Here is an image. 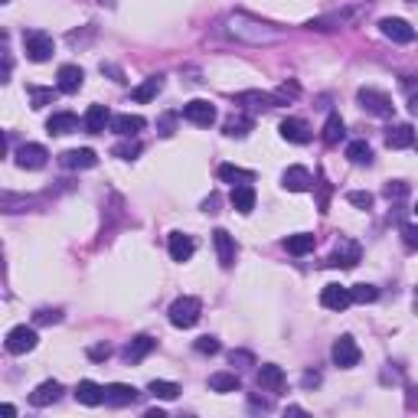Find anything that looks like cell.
<instances>
[{
	"label": "cell",
	"mask_w": 418,
	"mask_h": 418,
	"mask_svg": "<svg viewBox=\"0 0 418 418\" xmlns=\"http://www.w3.org/2000/svg\"><path fill=\"white\" fill-rule=\"evenodd\" d=\"M212 246H216V259H219L222 268H232L235 265V255H239V246H235V239L226 229H216L212 232Z\"/></svg>",
	"instance_id": "cell-10"
},
{
	"label": "cell",
	"mask_w": 418,
	"mask_h": 418,
	"mask_svg": "<svg viewBox=\"0 0 418 418\" xmlns=\"http://www.w3.org/2000/svg\"><path fill=\"white\" fill-rule=\"evenodd\" d=\"M320 304L327 310H346L353 304V295H350V288H344V284H327L320 291Z\"/></svg>",
	"instance_id": "cell-12"
},
{
	"label": "cell",
	"mask_w": 418,
	"mask_h": 418,
	"mask_svg": "<svg viewBox=\"0 0 418 418\" xmlns=\"http://www.w3.org/2000/svg\"><path fill=\"white\" fill-rule=\"evenodd\" d=\"M252 128H255V121H252L248 115H232L229 121L222 124V131H226L229 137H246L248 131H252Z\"/></svg>",
	"instance_id": "cell-33"
},
{
	"label": "cell",
	"mask_w": 418,
	"mask_h": 418,
	"mask_svg": "<svg viewBox=\"0 0 418 418\" xmlns=\"http://www.w3.org/2000/svg\"><path fill=\"white\" fill-rule=\"evenodd\" d=\"M408 3H418V0H408Z\"/></svg>",
	"instance_id": "cell-53"
},
{
	"label": "cell",
	"mask_w": 418,
	"mask_h": 418,
	"mask_svg": "<svg viewBox=\"0 0 418 418\" xmlns=\"http://www.w3.org/2000/svg\"><path fill=\"white\" fill-rule=\"evenodd\" d=\"M0 3H7V0H0Z\"/></svg>",
	"instance_id": "cell-56"
},
{
	"label": "cell",
	"mask_w": 418,
	"mask_h": 418,
	"mask_svg": "<svg viewBox=\"0 0 418 418\" xmlns=\"http://www.w3.org/2000/svg\"><path fill=\"white\" fill-rule=\"evenodd\" d=\"M346 157H350V163H372V148H369L366 141H350L346 144Z\"/></svg>",
	"instance_id": "cell-35"
},
{
	"label": "cell",
	"mask_w": 418,
	"mask_h": 418,
	"mask_svg": "<svg viewBox=\"0 0 418 418\" xmlns=\"http://www.w3.org/2000/svg\"><path fill=\"white\" fill-rule=\"evenodd\" d=\"M252 408H261V412H268L271 402H268V399H252Z\"/></svg>",
	"instance_id": "cell-49"
},
{
	"label": "cell",
	"mask_w": 418,
	"mask_h": 418,
	"mask_svg": "<svg viewBox=\"0 0 418 418\" xmlns=\"http://www.w3.org/2000/svg\"><path fill=\"white\" fill-rule=\"evenodd\" d=\"M173 124H177V115H163V118H160V124H157L160 135L170 137V135H173Z\"/></svg>",
	"instance_id": "cell-48"
},
{
	"label": "cell",
	"mask_w": 418,
	"mask_h": 418,
	"mask_svg": "<svg viewBox=\"0 0 418 418\" xmlns=\"http://www.w3.org/2000/svg\"><path fill=\"white\" fill-rule=\"evenodd\" d=\"M144 418H167V415H163L160 408H150V412H148V415H144Z\"/></svg>",
	"instance_id": "cell-51"
},
{
	"label": "cell",
	"mask_w": 418,
	"mask_h": 418,
	"mask_svg": "<svg viewBox=\"0 0 418 418\" xmlns=\"http://www.w3.org/2000/svg\"><path fill=\"white\" fill-rule=\"evenodd\" d=\"M415 212H418V203H415Z\"/></svg>",
	"instance_id": "cell-55"
},
{
	"label": "cell",
	"mask_w": 418,
	"mask_h": 418,
	"mask_svg": "<svg viewBox=\"0 0 418 418\" xmlns=\"http://www.w3.org/2000/svg\"><path fill=\"white\" fill-rule=\"evenodd\" d=\"M59 163L66 167V170H88V167H95V163H99V157H95V150L75 148V150H62Z\"/></svg>",
	"instance_id": "cell-13"
},
{
	"label": "cell",
	"mask_w": 418,
	"mask_h": 418,
	"mask_svg": "<svg viewBox=\"0 0 418 418\" xmlns=\"http://www.w3.org/2000/svg\"><path fill=\"white\" fill-rule=\"evenodd\" d=\"M75 399H79L82 406H101V402H105V389H101L99 382L82 379L75 386Z\"/></svg>",
	"instance_id": "cell-25"
},
{
	"label": "cell",
	"mask_w": 418,
	"mask_h": 418,
	"mask_svg": "<svg viewBox=\"0 0 418 418\" xmlns=\"http://www.w3.org/2000/svg\"><path fill=\"white\" fill-rule=\"evenodd\" d=\"M359 259H363V248H359V242H353V239H340V242L333 246L330 265H333V268H357Z\"/></svg>",
	"instance_id": "cell-6"
},
{
	"label": "cell",
	"mask_w": 418,
	"mask_h": 418,
	"mask_svg": "<svg viewBox=\"0 0 418 418\" xmlns=\"http://www.w3.org/2000/svg\"><path fill=\"white\" fill-rule=\"evenodd\" d=\"M229 363H232V366H255V357H252V353H248V350H232V353H229Z\"/></svg>",
	"instance_id": "cell-43"
},
{
	"label": "cell",
	"mask_w": 418,
	"mask_h": 418,
	"mask_svg": "<svg viewBox=\"0 0 418 418\" xmlns=\"http://www.w3.org/2000/svg\"><path fill=\"white\" fill-rule=\"evenodd\" d=\"M154 346H157V340H154V337H135L131 344L124 346V359H128V363H141V359L148 357Z\"/></svg>",
	"instance_id": "cell-28"
},
{
	"label": "cell",
	"mask_w": 418,
	"mask_h": 418,
	"mask_svg": "<svg viewBox=\"0 0 418 418\" xmlns=\"http://www.w3.org/2000/svg\"><path fill=\"white\" fill-rule=\"evenodd\" d=\"M183 118L190 124H197V128H209V124L216 121V108L209 101L197 99V101H190V105H183Z\"/></svg>",
	"instance_id": "cell-14"
},
{
	"label": "cell",
	"mask_w": 418,
	"mask_h": 418,
	"mask_svg": "<svg viewBox=\"0 0 418 418\" xmlns=\"http://www.w3.org/2000/svg\"><path fill=\"white\" fill-rule=\"evenodd\" d=\"M386 199L392 203V199H406L408 197V183H402V180H392V183H386Z\"/></svg>",
	"instance_id": "cell-42"
},
{
	"label": "cell",
	"mask_w": 418,
	"mask_h": 418,
	"mask_svg": "<svg viewBox=\"0 0 418 418\" xmlns=\"http://www.w3.org/2000/svg\"><path fill=\"white\" fill-rule=\"evenodd\" d=\"M193 350L203 353V357H216V353H219V340H216V337H199L197 344H193Z\"/></svg>",
	"instance_id": "cell-41"
},
{
	"label": "cell",
	"mask_w": 418,
	"mask_h": 418,
	"mask_svg": "<svg viewBox=\"0 0 418 418\" xmlns=\"http://www.w3.org/2000/svg\"><path fill=\"white\" fill-rule=\"evenodd\" d=\"M346 199L359 209H369L372 206V193H363V190H353V193H346Z\"/></svg>",
	"instance_id": "cell-45"
},
{
	"label": "cell",
	"mask_w": 418,
	"mask_h": 418,
	"mask_svg": "<svg viewBox=\"0 0 418 418\" xmlns=\"http://www.w3.org/2000/svg\"><path fill=\"white\" fill-rule=\"evenodd\" d=\"M402 242L418 252V226H415V222H406V226H402Z\"/></svg>",
	"instance_id": "cell-44"
},
{
	"label": "cell",
	"mask_w": 418,
	"mask_h": 418,
	"mask_svg": "<svg viewBox=\"0 0 418 418\" xmlns=\"http://www.w3.org/2000/svg\"><path fill=\"white\" fill-rule=\"evenodd\" d=\"M235 101L239 105H248V108H278L281 105V99L278 95H265V92H242V95H235Z\"/></svg>",
	"instance_id": "cell-27"
},
{
	"label": "cell",
	"mask_w": 418,
	"mask_h": 418,
	"mask_svg": "<svg viewBox=\"0 0 418 418\" xmlns=\"http://www.w3.org/2000/svg\"><path fill=\"white\" fill-rule=\"evenodd\" d=\"M46 157H50V150L43 148V144H20L13 160H17V167H23V170H39V167H46Z\"/></svg>",
	"instance_id": "cell-8"
},
{
	"label": "cell",
	"mask_w": 418,
	"mask_h": 418,
	"mask_svg": "<svg viewBox=\"0 0 418 418\" xmlns=\"http://www.w3.org/2000/svg\"><path fill=\"white\" fill-rule=\"evenodd\" d=\"M137 395L141 392H137L135 386H128V382H111V386H105V406H111V408L135 406Z\"/></svg>",
	"instance_id": "cell-9"
},
{
	"label": "cell",
	"mask_w": 418,
	"mask_h": 418,
	"mask_svg": "<svg viewBox=\"0 0 418 418\" xmlns=\"http://www.w3.org/2000/svg\"><path fill=\"white\" fill-rule=\"evenodd\" d=\"M344 118L340 115H330L327 118V124H324V144H330V148H337L340 141H344Z\"/></svg>",
	"instance_id": "cell-34"
},
{
	"label": "cell",
	"mask_w": 418,
	"mask_h": 418,
	"mask_svg": "<svg viewBox=\"0 0 418 418\" xmlns=\"http://www.w3.org/2000/svg\"><path fill=\"white\" fill-rule=\"evenodd\" d=\"M209 389H212V392H239L242 382H239L235 372H212V376H209Z\"/></svg>",
	"instance_id": "cell-31"
},
{
	"label": "cell",
	"mask_w": 418,
	"mask_h": 418,
	"mask_svg": "<svg viewBox=\"0 0 418 418\" xmlns=\"http://www.w3.org/2000/svg\"><path fill=\"white\" fill-rule=\"evenodd\" d=\"M30 101H33V108H46L56 101V92L52 88H39V86H30Z\"/></svg>",
	"instance_id": "cell-39"
},
{
	"label": "cell",
	"mask_w": 418,
	"mask_h": 418,
	"mask_svg": "<svg viewBox=\"0 0 418 418\" xmlns=\"http://www.w3.org/2000/svg\"><path fill=\"white\" fill-rule=\"evenodd\" d=\"M111 154H115V157H121V160H135L137 154H141V144L128 137V141H121V144H115V148H111Z\"/></svg>",
	"instance_id": "cell-40"
},
{
	"label": "cell",
	"mask_w": 418,
	"mask_h": 418,
	"mask_svg": "<svg viewBox=\"0 0 418 418\" xmlns=\"http://www.w3.org/2000/svg\"><path fill=\"white\" fill-rule=\"evenodd\" d=\"M33 320H37V324H56V320H62V314H59V310L43 308V310H37V314H33Z\"/></svg>",
	"instance_id": "cell-46"
},
{
	"label": "cell",
	"mask_w": 418,
	"mask_h": 418,
	"mask_svg": "<svg viewBox=\"0 0 418 418\" xmlns=\"http://www.w3.org/2000/svg\"><path fill=\"white\" fill-rule=\"evenodd\" d=\"M111 357V346L108 344H99V346H88V359H95V363H101V359Z\"/></svg>",
	"instance_id": "cell-47"
},
{
	"label": "cell",
	"mask_w": 418,
	"mask_h": 418,
	"mask_svg": "<svg viewBox=\"0 0 418 418\" xmlns=\"http://www.w3.org/2000/svg\"><path fill=\"white\" fill-rule=\"evenodd\" d=\"M160 88H163V75H150V79H144V82H141V86L135 88V95H131V99L144 105V101L157 99V92H160Z\"/></svg>",
	"instance_id": "cell-32"
},
{
	"label": "cell",
	"mask_w": 418,
	"mask_h": 418,
	"mask_svg": "<svg viewBox=\"0 0 418 418\" xmlns=\"http://www.w3.org/2000/svg\"><path fill=\"white\" fill-rule=\"evenodd\" d=\"M357 101L369 111V115H376V118H389V115L395 111L392 99H389L386 92H379V88H359Z\"/></svg>",
	"instance_id": "cell-4"
},
{
	"label": "cell",
	"mask_w": 418,
	"mask_h": 418,
	"mask_svg": "<svg viewBox=\"0 0 418 418\" xmlns=\"http://www.w3.org/2000/svg\"><path fill=\"white\" fill-rule=\"evenodd\" d=\"M148 392L157 395V399H163V402H173V399L180 395V386H177V382H167V379H154L148 386Z\"/></svg>",
	"instance_id": "cell-36"
},
{
	"label": "cell",
	"mask_w": 418,
	"mask_h": 418,
	"mask_svg": "<svg viewBox=\"0 0 418 418\" xmlns=\"http://www.w3.org/2000/svg\"><path fill=\"white\" fill-rule=\"evenodd\" d=\"M82 79H86V72H82L79 66H59V72H56V88H59L62 95H75V92L82 88Z\"/></svg>",
	"instance_id": "cell-16"
},
{
	"label": "cell",
	"mask_w": 418,
	"mask_h": 418,
	"mask_svg": "<svg viewBox=\"0 0 418 418\" xmlns=\"http://www.w3.org/2000/svg\"><path fill=\"white\" fill-rule=\"evenodd\" d=\"M402 92L408 95V111L418 115V79L415 75H402Z\"/></svg>",
	"instance_id": "cell-38"
},
{
	"label": "cell",
	"mask_w": 418,
	"mask_h": 418,
	"mask_svg": "<svg viewBox=\"0 0 418 418\" xmlns=\"http://www.w3.org/2000/svg\"><path fill=\"white\" fill-rule=\"evenodd\" d=\"M379 30H382V37L392 39V43H412V39H415V26H408L406 20H399V17L379 20Z\"/></svg>",
	"instance_id": "cell-11"
},
{
	"label": "cell",
	"mask_w": 418,
	"mask_h": 418,
	"mask_svg": "<svg viewBox=\"0 0 418 418\" xmlns=\"http://www.w3.org/2000/svg\"><path fill=\"white\" fill-rule=\"evenodd\" d=\"M415 148H418V137H415Z\"/></svg>",
	"instance_id": "cell-54"
},
{
	"label": "cell",
	"mask_w": 418,
	"mask_h": 418,
	"mask_svg": "<svg viewBox=\"0 0 418 418\" xmlns=\"http://www.w3.org/2000/svg\"><path fill=\"white\" fill-rule=\"evenodd\" d=\"M330 357H333V363H337V366H340V369L357 366V363H359V346H357V340H353L350 333H344L340 340H333Z\"/></svg>",
	"instance_id": "cell-7"
},
{
	"label": "cell",
	"mask_w": 418,
	"mask_h": 418,
	"mask_svg": "<svg viewBox=\"0 0 418 418\" xmlns=\"http://www.w3.org/2000/svg\"><path fill=\"white\" fill-rule=\"evenodd\" d=\"M59 395H62V382L46 379V382H39L37 389L30 392V406L46 408V406H52V402H59Z\"/></svg>",
	"instance_id": "cell-17"
},
{
	"label": "cell",
	"mask_w": 418,
	"mask_h": 418,
	"mask_svg": "<svg viewBox=\"0 0 418 418\" xmlns=\"http://www.w3.org/2000/svg\"><path fill=\"white\" fill-rule=\"evenodd\" d=\"M199 314H203V304H199V297H177L170 304V310H167V317H170L173 327H180V330H190V327H197Z\"/></svg>",
	"instance_id": "cell-2"
},
{
	"label": "cell",
	"mask_w": 418,
	"mask_h": 418,
	"mask_svg": "<svg viewBox=\"0 0 418 418\" xmlns=\"http://www.w3.org/2000/svg\"><path fill=\"white\" fill-rule=\"evenodd\" d=\"M350 295H353V304H372V301H379V288H372V284H353Z\"/></svg>",
	"instance_id": "cell-37"
},
{
	"label": "cell",
	"mask_w": 418,
	"mask_h": 418,
	"mask_svg": "<svg viewBox=\"0 0 418 418\" xmlns=\"http://www.w3.org/2000/svg\"><path fill=\"white\" fill-rule=\"evenodd\" d=\"M229 33L239 39H246V43H271V39H278L281 33L278 30H271L268 23H259V20H252V17H242V13H235L229 17Z\"/></svg>",
	"instance_id": "cell-1"
},
{
	"label": "cell",
	"mask_w": 418,
	"mask_h": 418,
	"mask_svg": "<svg viewBox=\"0 0 418 418\" xmlns=\"http://www.w3.org/2000/svg\"><path fill=\"white\" fill-rule=\"evenodd\" d=\"M317 382H320L317 372H308V376H304V386H308V389H310V386H317Z\"/></svg>",
	"instance_id": "cell-50"
},
{
	"label": "cell",
	"mask_w": 418,
	"mask_h": 418,
	"mask_svg": "<svg viewBox=\"0 0 418 418\" xmlns=\"http://www.w3.org/2000/svg\"><path fill=\"white\" fill-rule=\"evenodd\" d=\"M219 180H222V183L242 186V183H255V173L242 170V167H232V163H222V167H219Z\"/></svg>",
	"instance_id": "cell-29"
},
{
	"label": "cell",
	"mask_w": 418,
	"mask_h": 418,
	"mask_svg": "<svg viewBox=\"0 0 418 418\" xmlns=\"http://www.w3.org/2000/svg\"><path fill=\"white\" fill-rule=\"evenodd\" d=\"M23 50H26V56H30L33 62H46V59H52L56 43H52L50 33H43V30H30V33H23Z\"/></svg>",
	"instance_id": "cell-3"
},
{
	"label": "cell",
	"mask_w": 418,
	"mask_h": 418,
	"mask_svg": "<svg viewBox=\"0 0 418 418\" xmlns=\"http://www.w3.org/2000/svg\"><path fill=\"white\" fill-rule=\"evenodd\" d=\"M232 209L235 212H242V216H248L252 209H255V186L252 183H242V186H232Z\"/></svg>",
	"instance_id": "cell-23"
},
{
	"label": "cell",
	"mask_w": 418,
	"mask_h": 418,
	"mask_svg": "<svg viewBox=\"0 0 418 418\" xmlns=\"http://www.w3.org/2000/svg\"><path fill=\"white\" fill-rule=\"evenodd\" d=\"M111 128H115V135H121V137H137L144 131V118L141 115H118L111 121Z\"/></svg>",
	"instance_id": "cell-26"
},
{
	"label": "cell",
	"mask_w": 418,
	"mask_h": 418,
	"mask_svg": "<svg viewBox=\"0 0 418 418\" xmlns=\"http://www.w3.org/2000/svg\"><path fill=\"white\" fill-rule=\"evenodd\" d=\"M386 148H392V150L415 148V128L412 124H392L386 131Z\"/></svg>",
	"instance_id": "cell-18"
},
{
	"label": "cell",
	"mask_w": 418,
	"mask_h": 418,
	"mask_svg": "<svg viewBox=\"0 0 418 418\" xmlns=\"http://www.w3.org/2000/svg\"><path fill=\"white\" fill-rule=\"evenodd\" d=\"M278 131H281V137L284 141H291V144H308L310 137H314L310 135V128H308V121H301V118H284Z\"/></svg>",
	"instance_id": "cell-20"
},
{
	"label": "cell",
	"mask_w": 418,
	"mask_h": 418,
	"mask_svg": "<svg viewBox=\"0 0 418 418\" xmlns=\"http://www.w3.org/2000/svg\"><path fill=\"white\" fill-rule=\"evenodd\" d=\"M197 252V242L183 232H170V259L173 261H190Z\"/></svg>",
	"instance_id": "cell-21"
},
{
	"label": "cell",
	"mask_w": 418,
	"mask_h": 418,
	"mask_svg": "<svg viewBox=\"0 0 418 418\" xmlns=\"http://www.w3.org/2000/svg\"><path fill=\"white\" fill-rule=\"evenodd\" d=\"M46 131L50 135H72V131H79V118H75L72 111H56L46 121Z\"/></svg>",
	"instance_id": "cell-22"
},
{
	"label": "cell",
	"mask_w": 418,
	"mask_h": 418,
	"mask_svg": "<svg viewBox=\"0 0 418 418\" xmlns=\"http://www.w3.org/2000/svg\"><path fill=\"white\" fill-rule=\"evenodd\" d=\"M259 386H261V389H268V392H281L284 369L275 366V363H265V366H259Z\"/></svg>",
	"instance_id": "cell-24"
},
{
	"label": "cell",
	"mask_w": 418,
	"mask_h": 418,
	"mask_svg": "<svg viewBox=\"0 0 418 418\" xmlns=\"http://www.w3.org/2000/svg\"><path fill=\"white\" fill-rule=\"evenodd\" d=\"M281 186L291 190V193H308L310 186H314V177H310L308 167H288L281 173Z\"/></svg>",
	"instance_id": "cell-15"
},
{
	"label": "cell",
	"mask_w": 418,
	"mask_h": 418,
	"mask_svg": "<svg viewBox=\"0 0 418 418\" xmlns=\"http://www.w3.org/2000/svg\"><path fill=\"white\" fill-rule=\"evenodd\" d=\"M415 310H418V291H415Z\"/></svg>",
	"instance_id": "cell-52"
},
{
	"label": "cell",
	"mask_w": 418,
	"mask_h": 418,
	"mask_svg": "<svg viewBox=\"0 0 418 418\" xmlns=\"http://www.w3.org/2000/svg\"><path fill=\"white\" fill-rule=\"evenodd\" d=\"M314 246H317V239L310 232H297V235H288V239H284V248H288L291 255H308V252H314Z\"/></svg>",
	"instance_id": "cell-30"
},
{
	"label": "cell",
	"mask_w": 418,
	"mask_h": 418,
	"mask_svg": "<svg viewBox=\"0 0 418 418\" xmlns=\"http://www.w3.org/2000/svg\"><path fill=\"white\" fill-rule=\"evenodd\" d=\"M3 346H7V353H13V357H23V353H30V350L37 346V330L26 327V324H20V327H13V330L7 333Z\"/></svg>",
	"instance_id": "cell-5"
},
{
	"label": "cell",
	"mask_w": 418,
	"mask_h": 418,
	"mask_svg": "<svg viewBox=\"0 0 418 418\" xmlns=\"http://www.w3.org/2000/svg\"><path fill=\"white\" fill-rule=\"evenodd\" d=\"M111 121H115V118H111L108 105H92V108L86 111V118H82V128H86L88 135H101Z\"/></svg>",
	"instance_id": "cell-19"
}]
</instances>
